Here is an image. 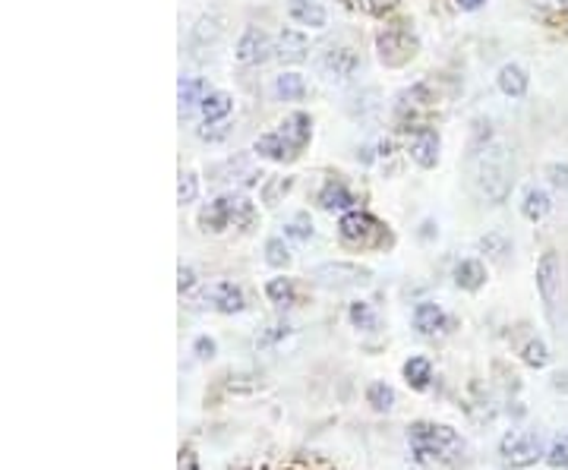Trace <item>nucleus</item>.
<instances>
[{"label":"nucleus","mask_w":568,"mask_h":470,"mask_svg":"<svg viewBox=\"0 0 568 470\" xmlns=\"http://www.w3.org/2000/svg\"><path fill=\"white\" fill-rule=\"evenodd\" d=\"M193 354L200 357V360H212V357H215V341H212V338H206V335H200L193 341Z\"/></svg>","instance_id":"c9c22d12"},{"label":"nucleus","mask_w":568,"mask_h":470,"mask_svg":"<svg viewBox=\"0 0 568 470\" xmlns=\"http://www.w3.org/2000/svg\"><path fill=\"white\" fill-rule=\"evenodd\" d=\"M348 319H351V326L354 328H360V332H373L376 328V313H373V307L369 303H363V300H357L351 303V309H348Z\"/></svg>","instance_id":"c85d7f7f"},{"label":"nucleus","mask_w":568,"mask_h":470,"mask_svg":"<svg viewBox=\"0 0 568 470\" xmlns=\"http://www.w3.org/2000/svg\"><path fill=\"white\" fill-rule=\"evenodd\" d=\"M177 470H200V458H196L193 448H183V452H181V465H177Z\"/></svg>","instance_id":"4c0bfd02"},{"label":"nucleus","mask_w":568,"mask_h":470,"mask_svg":"<svg viewBox=\"0 0 568 470\" xmlns=\"http://www.w3.org/2000/svg\"><path fill=\"white\" fill-rule=\"evenodd\" d=\"M467 171H471V183L486 202L499 205L508 200L514 187V158L512 149L499 139L486 136L484 142L474 145L471 158H467Z\"/></svg>","instance_id":"f257e3e1"},{"label":"nucleus","mask_w":568,"mask_h":470,"mask_svg":"<svg viewBox=\"0 0 568 470\" xmlns=\"http://www.w3.org/2000/svg\"><path fill=\"white\" fill-rule=\"evenodd\" d=\"M367 404L373 410H379V414H388L395 407V388L386 386V382H373L367 388Z\"/></svg>","instance_id":"bb28decb"},{"label":"nucleus","mask_w":568,"mask_h":470,"mask_svg":"<svg viewBox=\"0 0 568 470\" xmlns=\"http://www.w3.org/2000/svg\"><path fill=\"white\" fill-rule=\"evenodd\" d=\"M266 262L272 269H288L290 266V250L284 237H269L266 240Z\"/></svg>","instance_id":"c756f323"},{"label":"nucleus","mask_w":568,"mask_h":470,"mask_svg":"<svg viewBox=\"0 0 568 470\" xmlns=\"http://www.w3.org/2000/svg\"><path fill=\"white\" fill-rule=\"evenodd\" d=\"M177 288H181V294H190V290L196 288V271L181 266V281H177Z\"/></svg>","instance_id":"e433bc0d"},{"label":"nucleus","mask_w":568,"mask_h":470,"mask_svg":"<svg viewBox=\"0 0 568 470\" xmlns=\"http://www.w3.org/2000/svg\"><path fill=\"white\" fill-rule=\"evenodd\" d=\"M499 455L508 467L524 470V467L537 465L540 458H546V448L537 433H508L505 439L499 442Z\"/></svg>","instance_id":"423d86ee"},{"label":"nucleus","mask_w":568,"mask_h":470,"mask_svg":"<svg viewBox=\"0 0 568 470\" xmlns=\"http://www.w3.org/2000/svg\"><path fill=\"white\" fill-rule=\"evenodd\" d=\"M202 117H206V123H221L224 117L234 111V98L228 95V92H209L206 102L200 104Z\"/></svg>","instance_id":"b1692460"},{"label":"nucleus","mask_w":568,"mask_h":470,"mask_svg":"<svg viewBox=\"0 0 568 470\" xmlns=\"http://www.w3.org/2000/svg\"><path fill=\"white\" fill-rule=\"evenodd\" d=\"M411 158L420 164V168H436L439 164V136L433 133V130H420L417 136H414V145H411Z\"/></svg>","instance_id":"2eb2a0df"},{"label":"nucleus","mask_w":568,"mask_h":470,"mask_svg":"<svg viewBox=\"0 0 568 470\" xmlns=\"http://www.w3.org/2000/svg\"><path fill=\"white\" fill-rule=\"evenodd\" d=\"M275 95L284 98V102H300V98L307 95V79H303L300 73H281V76L275 79Z\"/></svg>","instance_id":"393cba45"},{"label":"nucleus","mask_w":568,"mask_h":470,"mask_svg":"<svg viewBox=\"0 0 568 470\" xmlns=\"http://www.w3.org/2000/svg\"><path fill=\"white\" fill-rule=\"evenodd\" d=\"M496 85L505 98H524L527 95V85H531V76L521 64H505L496 76Z\"/></svg>","instance_id":"ddd939ff"},{"label":"nucleus","mask_w":568,"mask_h":470,"mask_svg":"<svg viewBox=\"0 0 568 470\" xmlns=\"http://www.w3.org/2000/svg\"><path fill=\"white\" fill-rule=\"evenodd\" d=\"M269 51H275L272 44H269V35L262 29H256V25H250V29H243V35L237 38V48H234V57L237 64H262L269 57Z\"/></svg>","instance_id":"9d476101"},{"label":"nucleus","mask_w":568,"mask_h":470,"mask_svg":"<svg viewBox=\"0 0 568 470\" xmlns=\"http://www.w3.org/2000/svg\"><path fill=\"white\" fill-rule=\"evenodd\" d=\"M452 275L461 290H480L486 284V266L480 259H461Z\"/></svg>","instance_id":"a211bd4d"},{"label":"nucleus","mask_w":568,"mask_h":470,"mask_svg":"<svg viewBox=\"0 0 568 470\" xmlns=\"http://www.w3.org/2000/svg\"><path fill=\"white\" fill-rule=\"evenodd\" d=\"M546 465L556 467V470H568V433L556 436V439L550 442V448H546Z\"/></svg>","instance_id":"2f4dec72"},{"label":"nucleus","mask_w":568,"mask_h":470,"mask_svg":"<svg viewBox=\"0 0 568 470\" xmlns=\"http://www.w3.org/2000/svg\"><path fill=\"white\" fill-rule=\"evenodd\" d=\"M256 155L260 158H269V162H290V158H297V152H294V145L284 139V133L279 130V133H266V136H260L256 139Z\"/></svg>","instance_id":"4468645a"},{"label":"nucleus","mask_w":568,"mask_h":470,"mask_svg":"<svg viewBox=\"0 0 568 470\" xmlns=\"http://www.w3.org/2000/svg\"><path fill=\"white\" fill-rule=\"evenodd\" d=\"M307 51H309V42L303 32L297 29H281L279 32V42H275V57H279L281 64H300L307 61Z\"/></svg>","instance_id":"f8f14e48"},{"label":"nucleus","mask_w":568,"mask_h":470,"mask_svg":"<svg viewBox=\"0 0 568 470\" xmlns=\"http://www.w3.org/2000/svg\"><path fill=\"white\" fill-rule=\"evenodd\" d=\"M446 313H442V307H436V303H417L414 307V328H417L420 335H436V332H442L446 328Z\"/></svg>","instance_id":"dca6fc26"},{"label":"nucleus","mask_w":568,"mask_h":470,"mask_svg":"<svg viewBox=\"0 0 568 470\" xmlns=\"http://www.w3.org/2000/svg\"><path fill=\"white\" fill-rule=\"evenodd\" d=\"M458 4V10H465V13H474V10H480V6L486 4V0H455Z\"/></svg>","instance_id":"ea45409f"},{"label":"nucleus","mask_w":568,"mask_h":470,"mask_svg":"<svg viewBox=\"0 0 568 470\" xmlns=\"http://www.w3.org/2000/svg\"><path fill=\"white\" fill-rule=\"evenodd\" d=\"M407 446H411L414 458L424 465H448L465 452V442L446 423H411L407 426Z\"/></svg>","instance_id":"f03ea898"},{"label":"nucleus","mask_w":568,"mask_h":470,"mask_svg":"<svg viewBox=\"0 0 568 470\" xmlns=\"http://www.w3.org/2000/svg\"><path fill=\"white\" fill-rule=\"evenodd\" d=\"M401 373H405V382L414 392H426L429 382H433V363H429L426 357H411V360L401 367Z\"/></svg>","instance_id":"5701e85b"},{"label":"nucleus","mask_w":568,"mask_h":470,"mask_svg":"<svg viewBox=\"0 0 568 470\" xmlns=\"http://www.w3.org/2000/svg\"><path fill=\"white\" fill-rule=\"evenodd\" d=\"M546 177H550L553 187L563 190V193L568 196V164H550V168H546Z\"/></svg>","instance_id":"f704fd0d"},{"label":"nucleus","mask_w":568,"mask_h":470,"mask_svg":"<svg viewBox=\"0 0 568 470\" xmlns=\"http://www.w3.org/2000/svg\"><path fill=\"white\" fill-rule=\"evenodd\" d=\"M206 303L224 316H234L247 309V297H243V290L237 288L234 281H215L212 288L206 290Z\"/></svg>","instance_id":"9b49d317"},{"label":"nucleus","mask_w":568,"mask_h":470,"mask_svg":"<svg viewBox=\"0 0 568 470\" xmlns=\"http://www.w3.org/2000/svg\"><path fill=\"white\" fill-rule=\"evenodd\" d=\"M281 335H288V326H272V332L262 335V338H256V344H262V348H266V344H272L275 338H281Z\"/></svg>","instance_id":"58836bf2"},{"label":"nucleus","mask_w":568,"mask_h":470,"mask_svg":"<svg viewBox=\"0 0 568 470\" xmlns=\"http://www.w3.org/2000/svg\"><path fill=\"white\" fill-rule=\"evenodd\" d=\"M319 205L326 211H351L354 209V196L345 183L338 181H328L326 187L319 190Z\"/></svg>","instance_id":"aec40b11"},{"label":"nucleus","mask_w":568,"mask_h":470,"mask_svg":"<svg viewBox=\"0 0 568 470\" xmlns=\"http://www.w3.org/2000/svg\"><path fill=\"white\" fill-rule=\"evenodd\" d=\"M284 234L297 237V240H309V237H313V224H309L307 215H300V218H294L290 224H284Z\"/></svg>","instance_id":"72a5a7b5"},{"label":"nucleus","mask_w":568,"mask_h":470,"mask_svg":"<svg viewBox=\"0 0 568 470\" xmlns=\"http://www.w3.org/2000/svg\"><path fill=\"white\" fill-rule=\"evenodd\" d=\"M534 278H537V294H540V300H544L546 316L556 322L559 303H563V290H565L563 259H559V253L546 250V253L537 259V271H534Z\"/></svg>","instance_id":"20e7f679"},{"label":"nucleus","mask_w":568,"mask_h":470,"mask_svg":"<svg viewBox=\"0 0 568 470\" xmlns=\"http://www.w3.org/2000/svg\"><path fill=\"white\" fill-rule=\"evenodd\" d=\"M521 360H524L531 369H544L546 363H550V348H546V341L531 338V341L524 344V350H521Z\"/></svg>","instance_id":"cd10ccee"},{"label":"nucleus","mask_w":568,"mask_h":470,"mask_svg":"<svg viewBox=\"0 0 568 470\" xmlns=\"http://www.w3.org/2000/svg\"><path fill=\"white\" fill-rule=\"evenodd\" d=\"M281 133L284 139H288L290 145H294V152L300 155L303 149H307V142H309V136H313V123H309V117L307 114H290L288 121L281 123Z\"/></svg>","instance_id":"f3484780"},{"label":"nucleus","mask_w":568,"mask_h":470,"mask_svg":"<svg viewBox=\"0 0 568 470\" xmlns=\"http://www.w3.org/2000/svg\"><path fill=\"white\" fill-rule=\"evenodd\" d=\"M253 221H256V209H253V202L243 200V196H218V200H212L209 205H202V211H200V228L206 230V234H221L230 224L250 230Z\"/></svg>","instance_id":"7ed1b4c3"},{"label":"nucleus","mask_w":568,"mask_h":470,"mask_svg":"<svg viewBox=\"0 0 568 470\" xmlns=\"http://www.w3.org/2000/svg\"><path fill=\"white\" fill-rule=\"evenodd\" d=\"M196 196H200V177L193 174V171H187V174H181V181H177V202H196Z\"/></svg>","instance_id":"473e14b6"},{"label":"nucleus","mask_w":568,"mask_h":470,"mask_svg":"<svg viewBox=\"0 0 568 470\" xmlns=\"http://www.w3.org/2000/svg\"><path fill=\"white\" fill-rule=\"evenodd\" d=\"M266 297L272 303H279V307L294 303V284H290V278H272V281L266 284Z\"/></svg>","instance_id":"7c9ffc66"},{"label":"nucleus","mask_w":568,"mask_h":470,"mask_svg":"<svg viewBox=\"0 0 568 470\" xmlns=\"http://www.w3.org/2000/svg\"><path fill=\"white\" fill-rule=\"evenodd\" d=\"M290 187H294V177H269V181L262 183V202H266L269 209H275V205L290 193Z\"/></svg>","instance_id":"a878e982"},{"label":"nucleus","mask_w":568,"mask_h":470,"mask_svg":"<svg viewBox=\"0 0 568 470\" xmlns=\"http://www.w3.org/2000/svg\"><path fill=\"white\" fill-rule=\"evenodd\" d=\"M313 281L326 290H354L373 281V271L354 266V262H326L313 269Z\"/></svg>","instance_id":"0eeeda50"},{"label":"nucleus","mask_w":568,"mask_h":470,"mask_svg":"<svg viewBox=\"0 0 568 470\" xmlns=\"http://www.w3.org/2000/svg\"><path fill=\"white\" fill-rule=\"evenodd\" d=\"M357 67H360V57H357V51L345 48V44H328L319 57V73L328 83H348Z\"/></svg>","instance_id":"1a4fd4ad"},{"label":"nucleus","mask_w":568,"mask_h":470,"mask_svg":"<svg viewBox=\"0 0 568 470\" xmlns=\"http://www.w3.org/2000/svg\"><path fill=\"white\" fill-rule=\"evenodd\" d=\"M395 4H398V0H373V4H369V10L382 13V10H388V6H395Z\"/></svg>","instance_id":"a19ab883"},{"label":"nucleus","mask_w":568,"mask_h":470,"mask_svg":"<svg viewBox=\"0 0 568 470\" xmlns=\"http://www.w3.org/2000/svg\"><path fill=\"white\" fill-rule=\"evenodd\" d=\"M290 19H294L297 25H309V29H326V10H322L316 0H294V4L288 6Z\"/></svg>","instance_id":"6ab92c4d"},{"label":"nucleus","mask_w":568,"mask_h":470,"mask_svg":"<svg viewBox=\"0 0 568 470\" xmlns=\"http://www.w3.org/2000/svg\"><path fill=\"white\" fill-rule=\"evenodd\" d=\"M206 95H209L206 79H200V76H181V83H177V98H181V108L183 111L200 108V104L206 102Z\"/></svg>","instance_id":"412c9836"},{"label":"nucleus","mask_w":568,"mask_h":470,"mask_svg":"<svg viewBox=\"0 0 568 470\" xmlns=\"http://www.w3.org/2000/svg\"><path fill=\"white\" fill-rule=\"evenodd\" d=\"M550 211H553V196L546 193V190H540V187L527 190L524 202H521V215H524L527 221H544Z\"/></svg>","instance_id":"4be33fe9"},{"label":"nucleus","mask_w":568,"mask_h":470,"mask_svg":"<svg viewBox=\"0 0 568 470\" xmlns=\"http://www.w3.org/2000/svg\"><path fill=\"white\" fill-rule=\"evenodd\" d=\"M376 51H379V61L386 67H405L414 54H417V38L411 35L405 23L386 25L376 38Z\"/></svg>","instance_id":"39448f33"},{"label":"nucleus","mask_w":568,"mask_h":470,"mask_svg":"<svg viewBox=\"0 0 568 470\" xmlns=\"http://www.w3.org/2000/svg\"><path fill=\"white\" fill-rule=\"evenodd\" d=\"M338 234H341V240L351 243V247H373L376 234H382V224L376 221L369 211L351 209V211H345V215H341Z\"/></svg>","instance_id":"6e6552de"}]
</instances>
